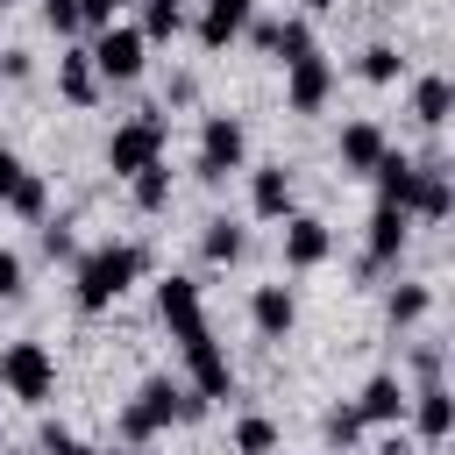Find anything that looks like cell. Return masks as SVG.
Listing matches in <instances>:
<instances>
[{"mask_svg": "<svg viewBox=\"0 0 455 455\" xmlns=\"http://www.w3.org/2000/svg\"><path fill=\"white\" fill-rule=\"evenodd\" d=\"M206 412V398L199 391H185V384H171V377H142V391L121 405V448H149L164 427H178V419H199Z\"/></svg>", "mask_w": 455, "mask_h": 455, "instance_id": "cell-2", "label": "cell"}, {"mask_svg": "<svg viewBox=\"0 0 455 455\" xmlns=\"http://www.w3.org/2000/svg\"><path fill=\"white\" fill-rule=\"evenodd\" d=\"M85 57H92L100 85H128V78H142V64H149V36H142L135 21H107Z\"/></svg>", "mask_w": 455, "mask_h": 455, "instance_id": "cell-3", "label": "cell"}, {"mask_svg": "<svg viewBox=\"0 0 455 455\" xmlns=\"http://www.w3.org/2000/svg\"><path fill=\"white\" fill-rule=\"evenodd\" d=\"M43 21H50L57 36H71V28H78V0H43Z\"/></svg>", "mask_w": 455, "mask_h": 455, "instance_id": "cell-32", "label": "cell"}, {"mask_svg": "<svg viewBox=\"0 0 455 455\" xmlns=\"http://www.w3.org/2000/svg\"><path fill=\"white\" fill-rule=\"evenodd\" d=\"M178 355H185V391H199L206 405L235 391V363H228V348L213 341V327H192V334L178 341Z\"/></svg>", "mask_w": 455, "mask_h": 455, "instance_id": "cell-5", "label": "cell"}, {"mask_svg": "<svg viewBox=\"0 0 455 455\" xmlns=\"http://www.w3.org/2000/svg\"><path fill=\"white\" fill-rule=\"evenodd\" d=\"M242 249H249V235H242V220H228V213H213V220H206V235H199V256H206V263H242Z\"/></svg>", "mask_w": 455, "mask_h": 455, "instance_id": "cell-21", "label": "cell"}, {"mask_svg": "<svg viewBox=\"0 0 455 455\" xmlns=\"http://www.w3.org/2000/svg\"><path fill=\"white\" fill-rule=\"evenodd\" d=\"M334 256V235L320 213H284V270H320Z\"/></svg>", "mask_w": 455, "mask_h": 455, "instance_id": "cell-10", "label": "cell"}, {"mask_svg": "<svg viewBox=\"0 0 455 455\" xmlns=\"http://www.w3.org/2000/svg\"><path fill=\"white\" fill-rule=\"evenodd\" d=\"M14 291H21V256L0 249V299H14Z\"/></svg>", "mask_w": 455, "mask_h": 455, "instance_id": "cell-35", "label": "cell"}, {"mask_svg": "<svg viewBox=\"0 0 455 455\" xmlns=\"http://www.w3.org/2000/svg\"><path fill=\"white\" fill-rule=\"evenodd\" d=\"M355 412H363V427H391L398 412H405V384L384 370V377H370L363 384V398H355Z\"/></svg>", "mask_w": 455, "mask_h": 455, "instance_id": "cell-19", "label": "cell"}, {"mask_svg": "<svg viewBox=\"0 0 455 455\" xmlns=\"http://www.w3.org/2000/svg\"><path fill=\"white\" fill-rule=\"evenodd\" d=\"M455 213V185L441 164H419V185H412V220H448Z\"/></svg>", "mask_w": 455, "mask_h": 455, "instance_id": "cell-18", "label": "cell"}, {"mask_svg": "<svg viewBox=\"0 0 455 455\" xmlns=\"http://www.w3.org/2000/svg\"><path fill=\"white\" fill-rule=\"evenodd\" d=\"M427 306H434V291H427V284H398V291L384 299L391 327H412V320H427Z\"/></svg>", "mask_w": 455, "mask_h": 455, "instance_id": "cell-25", "label": "cell"}, {"mask_svg": "<svg viewBox=\"0 0 455 455\" xmlns=\"http://www.w3.org/2000/svg\"><path fill=\"white\" fill-rule=\"evenodd\" d=\"M355 71H363V78H370V85H391V78H398V71H405V57H398V50H391V43H370V50H363V64H355Z\"/></svg>", "mask_w": 455, "mask_h": 455, "instance_id": "cell-28", "label": "cell"}, {"mask_svg": "<svg viewBox=\"0 0 455 455\" xmlns=\"http://www.w3.org/2000/svg\"><path fill=\"white\" fill-rule=\"evenodd\" d=\"M0 78H28V50H0Z\"/></svg>", "mask_w": 455, "mask_h": 455, "instance_id": "cell-36", "label": "cell"}, {"mask_svg": "<svg viewBox=\"0 0 455 455\" xmlns=\"http://www.w3.org/2000/svg\"><path fill=\"white\" fill-rule=\"evenodd\" d=\"M21 178H28V164H21L14 149H0V206L14 199V185H21Z\"/></svg>", "mask_w": 455, "mask_h": 455, "instance_id": "cell-33", "label": "cell"}, {"mask_svg": "<svg viewBox=\"0 0 455 455\" xmlns=\"http://www.w3.org/2000/svg\"><path fill=\"white\" fill-rule=\"evenodd\" d=\"M441 370H448L441 341H419V348H412V377H419V384H441Z\"/></svg>", "mask_w": 455, "mask_h": 455, "instance_id": "cell-31", "label": "cell"}, {"mask_svg": "<svg viewBox=\"0 0 455 455\" xmlns=\"http://www.w3.org/2000/svg\"><path fill=\"white\" fill-rule=\"evenodd\" d=\"M0 384H7L21 405H50V398H57V355H50L43 341H7Z\"/></svg>", "mask_w": 455, "mask_h": 455, "instance_id": "cell-4", "label": "cell"}, {"mask_svg": "<svg viewBox=\"0 0 455 455\" xmlns=\"http://www.w3.org/2000/svg\"><path fill=\"white\" fill-rule=\"evenodd\" d=\"M57 92H64L71 107H92V100H100V71H92L85 50H64V57H57Z\"/></svg>", "mask_w": 455, "mask_h": 455, "instance_id": "cell-20", "label": "cell"}, {"mask_svg": "<svg viewBox=\"0 0 455 455\" xmlns=\"http://www.w3.org/2000/svg\"><path fill=\"white\" fill-rule=\"evenodd\" d=\"M370 455H419V448H412V441H405V434H384V441H377V448H370Z\"/></svg>", "mask_w": 455, "mask_h": 455, "instance_id": "cell-37", "label": "cell"}, {"mask_svg": "<svg viewBox=\"0 0 455 455\" xmlns=\"http://www.w3.org/2000/svg\"><path fill=\"white\" fill-rule=\"evenodd\" d=\"M320 434H327V448H355V441H363V412H355V405H334V412L320 419Z\"/></svg>", "mask_w": 455, "mask_h": 455, "instance_id": "cell-29", "label": "cell"}, {"mask_svg": "<svg viewBox=\"0 0 455 455\" xmlns=\"http://www.w3.org/2000/svg\"><path fill=\"white\" fill-rule=\"evenodd\" d=\"M128 185H135V206H142V213H164V206H171V164H164V156H156L149 171H135Z\"/></svg>", "mask_w": 455, "mask_h": 455, "instance_id": "cell-23", "label": "cell"}, {"mask_svg": "<svg viewBox=\"0 0 455 455\" xmlns=\"http://www.w3.org/2000/svg\"><path fill=\"white\" fill-rule=\"evenodd\" d=\"M384 149H391V142H384V128H377V121H348V128H341V171L370 178V164H377Z\"/></svg>", "mask_w": 455, "mask_h": 455, "instance_id": "cell-17", "label": "cell"}, {"mask_svg": "<svg viewBox=\"0 0 455 455\" xmlns=\"http://www.w3.org/2000/svg\"><path fill=\"white\" fill-rule=\"evenodd\" d=\"M249 320H256V334H263V341H284V334L299 327V299H291L284 284H256V299H249Z\"/></svg>", "mask_w": 455, "mask_h": 455, "instance_id": "cell-13", "label": "cell"}, {"mask_svg": "<svg viewBox=\"0 0 455 455\" xmlns=\"http://www.w3.org/2000/svg\"><path fill=\"white\" fill-rule=\"evenodd\" d=\"M370 178H377V199H384V206H405V213H412V185H419V164H412V156L384 149V156L370 164Z\"/></svg>", "mask_w": 455, "mask_h": 455, "instance_id": "cell-15", "label": "cell"}, {"mask_svg": "<svg viewBox=\"0 0 455 455\" xmlns=\"http://www.w3.org/2000/svg\"><path fill=\"white\" fill-rule=\"evenodd\" d=\"M249 14H256V0H206V14H199V50H228L242 28H249Z\"/></svg>", "mask_w": 455, "mask_h": 455, "instance_id": "cell-14", "label": "cell"}, {"mask_svg": "<svg viewBox=\"0 0 455 455\" xmlns=\"http://www.w3.org/2000/svg\"><path fill=\"white\" fill-rule=\"evenodd\" d=\"M114 7H121V0H78V28H92V36H100V28L114 21Z\"/></svg>", "mask_w": 455, "mask_h": 455, "instance_id": "cell-34", "label": "cell"}, {"mask_svg": "<svg viewBox=\"0 0 455 455\" xmlns=\"http://www.w3.org/2000/svg\"><path fill=\"white\" fill-rule=\"evenodd\" d=\"M249 213H256V220H284V213H291V171H284V164H263V171L249 178Z\"/></svg>", "mask_w": 455, "mask_h": 455, "instance_id": "cell-16", "label": "cell"}, {"mask_svg": "<svg viewBox=\"0 0 455 455\" xmlns=\"http://www.w3.org/2000/svg\"><path fill=\"white\" fill-rule=\"evenodd\" d=\"M0 448H7V441H0Z\"/></svg>", "mask_w": 455, "mask_h": 455, "instance_id": "cell-40", "label": "cell"}, {"mask_svg": "<svg viewBox=\"0 0 455 455\" xmlns=\"http://www.w3.org/2000/svg\"><path fill=\"white\" fill-rule=\"evenodd\" d=\"M327 100H334V64H327L320 50L291 57V64H284V107H291V114H320Z\"/></svg>", "mask_w": 455, "mask_h": 455, "instance_id": "cell-8", "label": "cell"}, {"mask_svg": "<svg viewBox=\"0 0 455 455\" xmlns=\"http://www.w3.org/2000/svg\"><path fill=\"white\" fill-rule=\"evenodd\" d=\"M156 320L171 327V341H185L192 327H206V306H199V284H192V277H164V284H156Z\"/></svg>", "mask_w": 455, "mask_h": 455, "instance_id": "cell-11", "label": "cell"}, {"mask_svg": "<svg viewBox=\"0 0 455 455\" xmlns=\"http://www.w3.org/2000/svg\"><path fill=\"white\" fill-rule=\"evenodd\" d=\"M7 213H21V220H50V185L28 171V178L14 185V199H7Z\"/></svg>", "mask_w": 455, "mask_h": 455, "instance_id": "cell-27", "label": "cell"}, {"mask_svg": "<svg viewBox=\"0 0 455 455\" xmlns=\"http://www.w3.org/2000/svg\"><path fill=\"white\" fill-rule=\"evenodd\" d=\"M405 405H412V434H419L427 448H441V441L455 434V391H448V384H419Z\"/></svg>", "mask_w": 455, "mask_h": 455, "instance_id": "cell-12", "label": "cell"}, {"mask_svg": "<svg viewBox=\"0 0 455 455\" xmlns=\"http://www.w3.org/2000/svg\"><path fill=\"white\" fill-rule=\"evenodd\" d=\"M405 235H412V213L377 199V213H370V242H363V270H391V263L405 256Z\"/></svg>", "mask_w": 455, "mask_h": 455, "instance_id": "cell-9", "label": "cell"}, {"mask_svg": "<svg viewBox=\"0 0 455 455\" xmlns=\"http://www.w3.org/2000/svg\"><path fill=\"white\" fill-rule=\"evenodd\" d=\"M235 455H277V419L242 412V419H235Z\"/></svg>", "mask_w": 455, "mask_h": 455, "instance_id": "cell-24", "label": "cell"}, {"mask_svg": "<svg viewBox=\"0 0 455 455\" xmlns=\"http://www.w3.org/2000/svg\"><path fill=\"white\" fill-rule=\"evenodd\" d=\"M135 28H142V36H149V43H171V36H178V28H185V7H178V0H149V7H142V21H135Z\"/></svg>", "mask_w": 455, "mask_h": 455, "instance_id": "cell-26", "label": "cell"}, {"mask_svg": "<svg viewBox=\"0 0 455 455\" xmlns=\"http://www.w3.org/2000/svg\"><path fill=\"white\" fill-rule=\"evenodd\" d=\"M306 7H341V0H306Z\"/></svg>", "mask_w": 455, "mask_h": 455, "instance_id": "cell-38", "label": "cell"}, {"mask_svg": "<svg viewBox=\"0 0 455 455\" xmlns=\"http://www.w3.org/2000/svg\"><path fill=\"white\" fill-rule=\"evenodd\" d=\"M242 156H249V128H242L235 114H206V121H199V156H192V171H199L206 185H220L228 171H242Z\"/></svg>", "mask_w": 455, "mask_h": 455, "instance_id": "cell-6", "label": "cell"}, {"mask_svg": "<svg viewBox=\"0 0 455 455\" xmlns=\"http://www.w3.org/2000/svg\"><path fill=\"white\" fill-rule=\"evenodd\" d=\"M448 107H455V85H448L441 71L412 85V114H419V128H441V121H448Z\"/></svg>", "mask_w": 455, "mask_h": 455, "instance_id": "cell-22", "label": "cell"}, {"mask_svg": "<svg viewBox=\"0 0 455 455\" xmlns=\"http://www.w3.org/2000/svg\"><path fill=\"white\" fill-rule=\"evenodd\" d=\"M7 7H14V0H0V14H7Z\"/></svg>", "mask_w": 455, "mask_h": 455, "instance_id": "cell-39", "label": "cell"}, {"mask_svg": "<svg viewBox=\"0 0 455 455\" xmlns=\"http://www.w3.org/2000/svg\"><path fill=\"white\" fill-rule=\"evenodd\" d=\"M142 270H149L142 242H100V249L71 256V299H78V313H107L128 284H142Z\"/></svg>", "mask_w": 455, "mask_h": 455, "instance_id": "cell-1", "label": "cell"}, {"mask_svg": "<svg viewBox=\"0 0 455 455\" xmlns=\"http://www.w3.org/2000/svg\"><path fill=\"white\" fill-rule=\"evenodd\" d=\"M164 156V114H135V121H121L114 135H107V171L114 178H135V171H149Z\"/></svg>", "mask_w": 455, "mask_h": 455, "instance_id": "cell-7", "label": "cell"}, {"mask_svg": "<svg viewBox=\"0 0 455 455\" xmlns=\"http://www.w3.org/2000/svg\"><path fill=\"white\" fill-rule=\"evenodd\" d=\"M43 256H50V263H71V256H78V235H71L64 220H43Z\"/></svg>", "mask_w": 455, "mask_h": 455, "instance_id": "cell-30", "label": "cell"}]
</instances>
